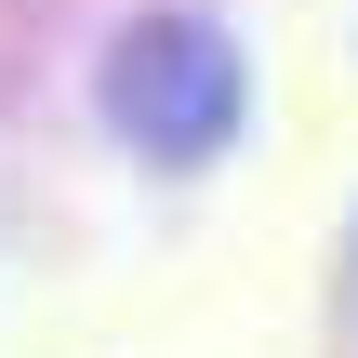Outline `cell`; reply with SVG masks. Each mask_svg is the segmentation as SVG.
<instances>
[{"label":"cell","instance_id":"cell-1","mask_svg":"<svg viewBox=\"0 0 358 358\" xmlns=\"http://www.w3.org/2000/svg\"><path fill=\"white\" fill-rule=\"evenodd\" d=\"M106 120H120L146 159L199 173V159L239 133V40L199 27V13H146V27H120V53H106Z\"/></svg>","mask_w":358,"mask_h":358}]
</instances>
